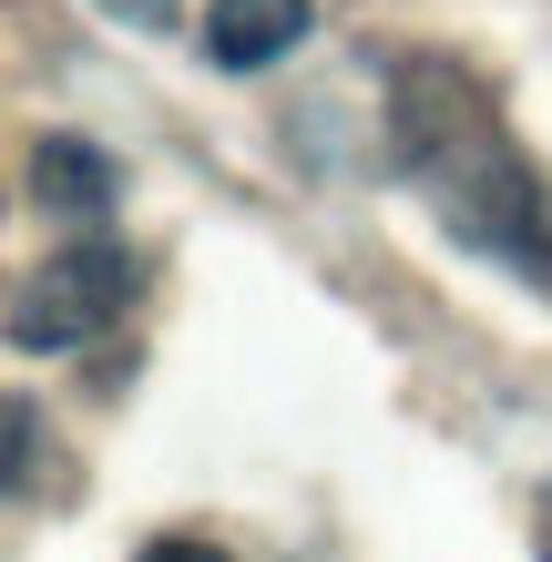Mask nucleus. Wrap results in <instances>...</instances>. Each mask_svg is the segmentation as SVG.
I'll list each match as a JSON object with an SVG mask.
<instances>
[{
	"mask_svg": "<svg viewBox=\"0 0 552 562\" xmlns=\"http://www.w3.org/2000/svg\"><path fill=\"white\" fill-rule=\"evenodd\" d=\"M388 134H399V175H419L440 194L450 246L492 256V267H511L522 286L552 296V184L502 144V123H492L471 72L409 61L399 92H388Z\"/></svg>",
	"mask_w": 552,
	"mask_h": 562,
	"instance_id": "1",
	"label": "nucleus"
},
{
	"mask_svg": "<svg viewBox=\"0 0 552 562\" xmlns=\"http://www.w3.org/2000/svg\"><path fill=\"white\" fill-rule=\"evenodd\" d=\"M317 31V0H215L205 11V61L215 72H267Z\"/></svg>",
	"mask_w": 552,
	"mask_h": 562,
	"instance_id": "3",
	"label": "nucleus"
},
{
	"mask_svg": "<svg viewBox=\"0 0 552 562\" xmlns=\"http://www.w3.org/2000/svg\"><path fill=\"white\" fill-rule=\"evenodd\" d=\"M134 562H225V552H215L205 532H154V542H144Z\"/></svg>",
	"mask_w": 552,
	"mask_h": 562,
	"instance_id": "6",
	"label": "nucleus"
},
{
	"mask_svg": "<svg viewBox=\"0 0 552 562\" xmlns=\"http://www.w3.org/2000/svg\"><path fill=\"white\" fill-rule=\"evenodd\" d=\"M134 317V256L113 236H82V246H52L42 267L21 277L11 296V348L21 358H61V348H92Z\"/></svg>",
	"mask_w": 552,
	"mask_h": 562,
	"instance_id": "2",
	"label": "nucleus"
},
{
	"mask_svg": "<svg viewBox=\"0 0 552 562\" xmlns=\"http://www.w3.org/2000/svg\"><path fill=\"white\" fill-rule=\"evenodd\" d=\"M113 194H123V175H113V154H92L82 134H42L31 144V205L42 215H113Z\"/></svg>",
	"mask_w": 552,
	"mask_h": 562,
	"instance_id": "4",
	"label": "nucleus"
},
{
	"mask_svg": "<svg viewBox=\"0 0 552 562\" xmlns=\"http://www.w3.org/2000/svg\"><path fill=\"white\" fill-rule=\"evenodd\" d=\"M92 11H103V21H123V31H165L184 0H92Z\"/></svg>",
	"mask_w": 552,
	"mask_h": 562,
	"instance_id": "5",
	"label": "nucleus"
}]
</instances>
